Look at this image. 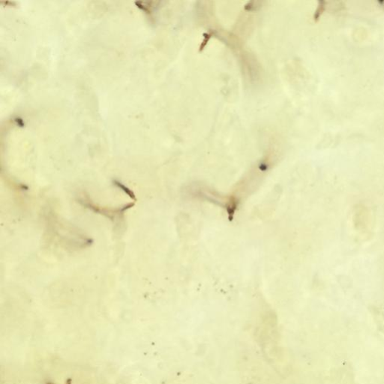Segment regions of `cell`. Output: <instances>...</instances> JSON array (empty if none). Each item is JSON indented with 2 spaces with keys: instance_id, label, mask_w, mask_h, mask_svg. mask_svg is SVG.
<instances>
[]
</instances>
